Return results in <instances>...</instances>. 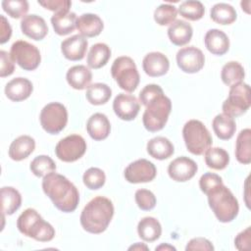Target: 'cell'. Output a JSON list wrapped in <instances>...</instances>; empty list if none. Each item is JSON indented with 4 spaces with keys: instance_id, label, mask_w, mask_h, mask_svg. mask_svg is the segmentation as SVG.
<instances>
[{
    "instance_id": "obj_1",
    "label": "cell",
    "mask_w": 251,
    "mask_h": 251,
    "mask_svg": "<svg viewBox=\"0 0 251 251\" xmlns=\"http://www.w3.org/2000/svg\"><path fill=\"white\" fill-rule=\"evenodd\" d=\"M139 101L145 106L142 116L144 127L150 132L164 128L172 110L171 99L158 84H147L139 93Z\"/></svg>"
},
{
    "instance_id": "obj_2",
    "label": "cell",
    "mask_w": 251,
    "mask_h": 251,
    "mask_svg": "<svg viewBox=\"0 0 251 251\" xmlns=\"http://www.w3.org/2000/svg\"><path fill=\"white\" fill-rule=\"evenodd\" d=\"M42 189L54 206L64 212H74L79 202L77 188L66 176L55 172L43 176Z\"/></svg>"
},
{
    "instance_id": "obj_3",
    "label": "cell",
    "mask_w": 251,
    "mask_h": 251,
    "mask_svg": "<svg viewBox=\"0 0 251 251\" xmlns=\"http://www.w3.org/2000/svg\"><path fill=\"white\" fill-rule=\"evenodd\" d=\"M114 216V205L104 196H96L83 208L80 225L89 233L98 234L105 231Z\"/></svg>"
},
{
    "instance_id": "obj_4",
    "label": "cell",
    "mask_w": 251,
    "mask_h": 251,
    "mask_svg": "<svg viewBox=\"0 0 251 251\" xmlns=\"http://www.w3.org/2000/svg\"><path fill=\"white\" fill-rule=\"evenodd\" d=\"M206 195L210 208L221 223H229L236 218L239 211L238 201L224 183L216 185Z\"/></svg>"
},
{
    "instance_id": "obj_5",
    "label": "cell",
    "mask_w": 251,
    "mask_h": 251,
    "mask_svg": "<svg viewBox=\"0 0 251 251\" xmlns=\"http://www.w3.org/2000/svg\"><path fill=\"white\" fill-rule=\"evenodd\" d=\"M17 227L24 235L41 242L51 241L55 236L54 227L32 208L25 209L19 216Z\"/></svg>"
},
{
    "instance_id": "obj_6",
    "label": "cell",
    "mask_w": 251,
    "mask_h": 251,
    "mask_svg": "<svg viewBox=\"0 0 251 251\" xmlns=\"http://www.w3.org/2000/svg\"><path fill=\"white\" fill-rule=\"evenodd\" d=\"M182 136L187 150L193 155H202L212 144V136L198 120H190L182 128Z\"/></svg>"
},
{
    "instance_id": "obj_7",
    "label": "cell",
    "mask_w": 251,
    "mask_h": 251,
    "mask_svg": "<svg viewBox=\"0 0 251 251\" xmlns=\"http://www.w3.org/2000/svg\"><path fill=\"white\" fill-rule=\"evenodd\" d=\"M111 74L118 85L127 91L132 92L139 83V74L134 61L127 56H121L115 59Z\"/></svg>"
},
{
    "instance_id": "obj_8",
    "label": "cell",
    "mask_w": 251,
    "mask_h": 251,
    "mask_svg": "<svg viewBox=\"0 0 251 251\" xmlns=\"http://www.w3.org/2000/svg\"><path fill=\"white\" fill-rule=\"evenodd\" d=\"M250 86L247 83L239 82L230 86L228 96L223 103L224 114L234 118L247 112L250 108Z\"/></svg>"
},
{
    "instance_id": "obj_9",
    "label": "cell",
    "mask_w": 251,
    "mask_h": 251,
    "mask_svg": "<svg viewBox=\"0 0 251 251\" xmlns=\"http://www.w3.org/2000/svg\"><path fill=\"white\" fill-rule=\"evenodd\" d=\"M42 128L50 134L61 132L68 123V111L59 102H52L43 107L39 116Z\"/></svg>"
},
{
    "instance_id": "obj_10",
    "label": "cell",
    "mask_w": 251,
    "mask_h": 251,
    "mask_svg": "<svg viewBox=\"0 0 251 251\" xmlns=\"http://www.w3.org/2000/svg\"><path fill=\"white\" fill-rule=\"evenodd\" d=\"M10 55L13 61L25 71L35 70L41 61L38 48L25 40L15 41L11 46Z\"/></svg>"
},
{
    "instance_id": "obj_11",
    "label": "cell",
    "mask_w": 251,
    "mask_h": 251,
    "mask_svg": "<svg viewBox=\"0 0 251 251\" xmlns=\"http://www.w3.org/2000/svg\"><path fill=\"white\" fill-rule=\"evenodd\" d=\"M86 151V141L81 135L71 134L61 139L56 147V156L63 162L71 163L80 159Z\"/></svg>"
},
{
    "instance_id": "obj_12",
    "label": "cell",
    "mask_w": 251,
    "mask_h": 251,
    "mask_svg": "<svg viewBox=\"0 0 251 251\" xmlns=\"http://www.w3.org/2000/svg\"><path fill=\"white\" fill-rule=\"evenodd\" d=\"M176 64L182 72L195 74L204 67L205 56L203 52L195 46L183 47L176 53Z\"/></svg>"
},
{
    "instance_id": "obj_13",
    "label": "cell",
    "mask_w": 251,
    "mask_h": 251,
    "mask_svg": "<svg viewBox=\"0 0 251 251\" xmlns=\"http://www.w3.org/2000/svg\"><path fill=\"white\" fill-rule=\"evenodd\" d=\"M157 170L155 165L146 160L138 159L130 163L125 170V178L130 183H142L153 180Z\"/></svg>"
},
{
    "instance_id": "obj_14",
    "label": "cell",
    "mask_w": 251,
    "mask_h": 251,
    "mask_svg": "<svg viewBox=\"0 0 251 251\" xmlns=\"http://www.w3.org/2000/svg\"><path fill=\"white\" fill-rule=\"evenodd\" d=\"M113 110L121 120L132 121L139 113L140 104L135 96L119 93L114 99Z\"/></svg>"
},
{
    "instance_id": "obj_15",
    "label": "cell",
    "mask_w": 251,
    "mask_h": 251,
    "mask_svg": "<svg viewBox=\"0 0 251 251\" xmlns=\"http://www.w3.org/2000/svg\"><path fill=\"white\" fill-rule=\"evenodd\" d=\"M198 167L192 159L186 156H181L170 163L168 167V174L173 180L184 182L191 179L195 176Z\"/></svg>"
},
{
    "instance_id": "obj_16",
    "label": "cell",
    "mask_w": 251,
    "mask_h": 251,
    "mask_svg": "<svg viewBox=\"0 0 251 251\" xmlns=\"http://www.w3.org/2000/svg\"><path fill=\"white\" fill-rule=\"evenodd\" d=\"M88 41L86 37L75 34L66 38L61 43V51L64 57L70 61H80L84 58Z\"/></svg>"
},
{
    "instance_id": "obj_17",
    "label": "cell",
    "mask_w": 251,
    "mask_h": 251,
    "mask_svg": "<svg viewBox=\"0 0 251 251\" xmlns=\"http://www.w3.org/2000/svg\"><path fill=\"white\" fill-rule=\"evenodd\" d=\"M22 32L33 40H41L48 33L45 20L35 14L26 15L21 21Z\"/></svg>"
},
{
    "instance_id": "obj_18",
    "label": "cell",
    "mask_w": 251,
    "mask_h": 251,
    "mask_svg": "<svg viewBox=\"0 0 251 251\" xmlns=\"http://www.w3.org/2000/svg\"><path fill=\"white\" fill-rule=\"evenodd\" d=\"M142 68L146 75L152 77L166 75L170 69V62L166 55L161 52H150L142 61Z\"/></svg>"
},
{
    "instance_id": "obj_19",
    "label": "cell",
    "mask_w": 251,
    "mask_h": 251,
    "mask_svg": "<svg viewBox=\"0 0 251 251\" xmlns=\"http://www.w3.org/2000/svg\"><path fill=\"white\" fill-rule=\"evenodd\" d=\"M32 90L31 81L25 77H15L5 86L6 96L14 102L25 100L30 96Z\"/></svg>"
},
{
    "instance_id": "obj_20",
    "label": "cell",
    "mask_w": 251,
    "mask_h": 251,
    "mask_svg": "<svg viewBox=\"0 0 251 251\" xmlns=\"http://www.w3.org/2000/svg\"><path fill=\"white\" fill-rule=\"evenodd\" d=\"M86 130L89 136L96 141L106 139L111 131V125L107 116L102 113H95L90 116L86 123Z\"/></svg>"
},
{
    "instance_id": "obj_21",
    "label": "cell",
    "mask_w": 251,
    "mask_h": 251,
    "mask_svg": "<svg viewBox=\"0 0 251 251\" xmlns=\"http://www.w3.org/2000/svg\"><path fill=\"white\" fill-rule=\"evenodd\" d=\"M76 28L84 37H95L101 33L104 24L101 18L95 14L85 13L76 20Z\"/></svg>"
},
{
    "instance_id": "obj_22",
    "label": "cell",
    "mask_w": 251,
    "mask_h": 251,
    "mask_svg": "<svg viewBox=\"0 0 251 251\" xmlns=\"http://www.w3.org/2000/svg\"><path fill=\"white\" fill-rule=\"evenodd\" d=\"M205 46L214 55L222 56L229 49V39L227 35L220 29H209L204 37Z\"/></svg>"
},
{
    "instance_id": "obj_23",
    "label": "cell",
    "mask_w": 251,
    "mask_h": 251,
    "mask_svg": "<svg viewBox=\"0 0 251 251\" xmlns=\"http://www.w3.org/2000/svg\"><path fill=\"white\" fill-rule=\"evenodd\" d=\"M193 29L190 24L182 20H176L168 28V36L171 42L176 46L187 44L192 37Z\"/></svg>"
},
{
    "instance_id": "obj_24",
    "label": "cell",
    "mask_w": 251,
    "mask_h": 251,
    "mask_svg": "<svg viewBox=\"0 0 251 251\" xmlns=\"http://www.w3.org/2000/svg\"><path fill=\"white\" fill-rule=\"evenodd\" d=\"M66 78L71 87L74 89L82 90L90 85L92 80V73L86 66L76 65L69 69Z\"/></svg>"
},
{
    "instance_id": "obj_25",
    "label": "cell",
    "mask_w": 251,
    "mask_h": 251,
    "mask_svg": "<svg viewBox=\"0 0 251 251\" xmlns=\"http://www.w3.org/2000/svg\"><path fill=\"white\" fill-rule=\"evenodd\" d=\"M35 148V141L29 135L17 137L9 147V157L14 161H22L27 158Z\"/></svg>"
},
{
    "instance_id": "obj_26",
    "label": "cell",
    "mask_w": 251,
    "mask_h": 251,
    "mask_svg": "<svg viewBox=\"0 0 251 251\" xmlns=\"http://www.w3.org/2000/svg\"><path fill=\"white\" fill-rule=\"evenodd\" d=\"M76 15L74 12H60L51 17V24L58 35H67L76 27Z\"/></svg>"
},
{
    "instance_id": "obj_27",
    "label": "cell",
    "mask_w": 251,
    "mask_h": 251,
    "mask_svg": "<svg viewBox=\"0 0 251 251\" xmlns=\"http://www.w3.org/2000/svg\"><path fill=\"white\" fill-rule=\"evenodd\" d=\"M147 152L151 157L157 160H165L174 154L175 148L168 138L156 136L147 142Z\"/></svg>"
},
{
    "instance_id": "obj_28",
    "label": "cell",
    "mask_w": 251,
    "mask_h": 251,
    "mask_svg": "<svg viewBox=\"0 0 251 251\" xmlns=\"http://www.w3.org/2000/svg\"><path fill=\"white\" fill-rule=\"evenodd\" d=\"M137 232L142 240L153 242L160 238L162 234V226L157 219L153 217H145L139 221L137 225Z\"/></svg>"
},
{
    "instance_id": "obj_29",
    "label": "cell",
    "mask_w": 251,
    "mask_h": 251,
    "mask_svg": "<svg viewBox=\"0 0 251 251\" xmlns=\"http://www.w3.org/2000/svg\"><path fill=\"white\" fill-rule=\"evenodd\" d=\"M111 57V49L105 43H95L91 46L87 55V66L97 70L104 67Z\"/></svg>"
},
{
    "instance_id": "obj_30",
    "label": "cell",
    "mask_w": 251,
    "mask_h": 251,
    "mask_svg": "<svg viewBox=\"0 0 251 251\" xmlns=\"http://www.w3.org/2000/svg\"><path fill=\"white\" fill-rule=\"evenodd\" d=\"M212 126L216 135L222 140L230 139L236 130V125L233 118L224 113L219 114L214 118Z\"/></svg>"
},
{
    "instance_id": "obj_31",
    "label": "cell",
    "mask_w": 251,
    "mask_h": 251,
    "mask_svg": "<svg viewBox=\"0 0 251 251\" xmlns=\"http://www.w3.org/2000/svg\"><path fill=\"white\" fill-rule=\"evenodd\" d=\"M235 158L236 160L247 165L251 162V129H242L236 138L235 143Z\"/></svg>"
},
{
    "instance_id": "obj_32",
    "label": "cell",
    "mask_w": 251,
    "mask_h": 251,
    "mask_svg": "<svg viewBox=\"0 0 251 251\" xmlns=\"http://www.w3.org/2000/svg\"><path fill=\"white\" fill-rule=\"evenodd\" d=\"M22 205L21 193L12 186H4L1 188V206L2 213L13 215Z\"/></svg>"
},
{
    "instance_id": "obj_33",
    "label": "cell",
    "mask_w": 251,
    "mask_h": 251,
    "mask_svg": "<svg viewBox=\"0 0 251 251\" xmlns=\"http://www.w3.org/2000/svg\"><path fill=\"white\" fill-rule=\"evenodd\" d=\"M87 101L92 105H103L106 104L112 96V90L106 83L96 82L90 84L85 93Z\"/></svg>"
},
{
    "instance_id": "obj_34",
    "label": "cell",
    "mask_w": 251,
    "mask_h": 251,
    "mask_svg": "<svg viewBox=\"0 0 251 251\" xmlns=\"http://www.w3.org/2000/svg\"><path fill=\"white\" fill-rule=\"evenodd\" d=\"M245 76L243 67L235 61L227 62L222 69L221 78L223 82L227 86H232L239 82H242Z\"/></svg>"
},
{
    "instance_id": "obj_35",
    "label": "cell",
    "mask_w": 251,
    "mask_h": 251,
    "mask_svg": "<svg viewBox=\"0 0 251 251\" xmlns=\"http://www.w3.org/2000/svg\"><path fill=\"white\" fill-rule=\"evenodd\" d=\"M210 16L215 23L220 25H230L237 18L235 9L226 3L215 4L211 9Z\"/></svg>"
},
{
    "instance_id": "obj_36",
    "label": "cell",
    "mask_w": 251,
    "mask_h": 251,
    "mask_svg": "<svg viewBox=\"0 0 251 251\" xmlns=\"http://www.w3.org/2000/svg\"><path fill=\"white\" fill-rule=\"evenodd\" d=\"M205 163L213 170H224L229 163V155L221 147H209L205 151Z\"/></svg>"
},
{
    "instance_id": "obj_37",
    "label": "cell",
    "mask_w": 251,
    "mask_h": 251,
    "mask_svg": "<svg viewBox=\"0 0 251 251\" xmlns=\"http://www.w3.org/2000/svg\"><path fill=\"white\" fill-rule=\"evenodd\" d=\"M29 169L34 176L42 177L50 173L55 172L56 164L49 156L39 155L30 162Z\"/></svg>"
},
{
    "instance_id": "obj_38",
    "label": "cell",
    "mask_w": 251,
    "mask_h": 251,
    "mask_svg": "<svg viewBox=\"0 0 251 251\" xmlns=\"http://www.w3.org/2000/svg\"><path fill=\"white\" fill-rule=\"evenodd\" d=\"M178 13L189 21H198L203 18L205 8L200 1L188 0L182 2L178 7Z\"/></svg>"
},
{
    "instance_id": "obj_39",
    "label": "cell",
    "mask_w": 251,
    "mask_h": 251,
    "mask_svg": "<svg viewBox=\"0 0 251 251\" xmlns=\"http://www.w3.org/2000/svg\"><path fill=\"white\" fill-rule=\"evenodd\" d=\"M177 10L174 5L161 4L154 11V20L159 25H168L176 21Z\"/></svg>"
},
{
    "instance_id": "obj_40",
    "label": "cell",
    "mask_w": 251,
    "mask_h": 251,
    "mask_svg": "<svg viewBox=\"0 0 251 251\" xmlns=\"http://www.w3.org/2000/svg\"><path fill=\"white\" fill-rule=\"evenodd\" d=\"M82 180L87 188L91 190H96L101 188L105 184L106 176L101 169L92 167L85 171L82 176Z\"/></svg>"
},
{
    "instance_id": "obj_41",
    "label": "cell",
    "mask_w": 251,
    "mask_h": 251,
    "mask_svg": "<svg viewBox=\"0 0 251 251\" xmlns=\"http://www.w3.org/2000/svg\"><path fill=\"white\" fill-rule=\"evenodd\" d=\"M1 5L3 10L14 19L25 17L28 11V2L25 0H4Z\"/></svg>"
},
{
    "instance_id": "obj_42",
    "label": "cell",
    "mask_w": 251,
    "mask_h": 251,
    "mask_svg": "<svg viewBox=\"0 0 251 251\" xmlns=\"http://www.w3.org/2000/svg\"><path fill=\"white\" fill-rule=\"evenodd\" d=\"M137 206L143 211H150L156 206V197L148 189H138L134 195Z\"/></svg>"
},
{
    "instance_id": "obj_43",
    "label": "cell",
    "mask_w": 251,
    "mask_h": 251,
    "mask_svg": "<svg viewBox=\"0 0 251 251\" xmlns=\"http://www.w3.org/2000/svg\"><path fill=\"white\" fill-rule=\"evenodd\" d=\"M220 183H223L222 177L219 175L213 174V173H206L202 175L199 179L200 189L205 194Z\"/></svg>"
},
{
    "instance_id": "obj_44",
    "label": "cell",
    "mask_w": 251,
    "mask_h": 251,
    "mask_svg": "<svg viewBox=\"0 0 251 251\" xmlns=\"http://www.w3.org/2000/svg\"><path fill=\"white\" fill-rule=\"evenodd\" d=\"M38 4L47 10L53 11L54 14L60 12H69L72 6V2L70 0H45L38 1Z\"/></svg>"
},
{
    "instance_id": "obj_45",
    "label": "cell",
    "mask_w": 251,
    "mask_h": 251,
    "mask_svg": "<svg viewBox=\"0 0 251 251\" xmlns=\"http://www.w3.org/2000/svg\"><path fill=\"white\" fill-rule=\"evenodd\" d=\"M0 58H1L0 76L5 77L8 75H11L15 71V65H14V61H13L11 55L6 51L1 50Z\"/></svg>"
},
{
    "instance_id": "obj_46",
    "label": "cell",
    "mask_w": 251,
    "mask_h": 251,
    "mask_svg": "<svg viewBox=\"0 0 251 251\" xmlns=\"http://www.w3.org/2000/svg\"><path fill=\"white\" fill-rule=\"evenodd\" d=\"M185 250L186 251H191V250L211 251V250H214V246L210 240H208L204 237H196V238H192L188 241V243L186 244Z\"/></svg>"
},
{
    "instance_id": "obj_47",
    "label": "cell",
    "mask_w": 251,
    "mask_h": 251,
    "mask_svg": "<svg viewBox=\"0 0 251 251\" xmlns=\"http://www.w3.org/2000/svg\"><path fill=\"white\" fill-rule=\"evenodd\" d=\"M250 226L246 227L244 230H242L241 232H239L235 239H234V245L235 247L240 250H247L249 249V245H250Z\"/></svg>"
},
{
    "instance_id": "obj_48",
    "label": "cell",
    "mask_w": 251,
    "mask_h": 251,
    "mask_svg": "<svg viewBox=\"0 0 251 251\" xmlns=\"http://www.w3.org/2000/svg\"><path fill=\"white\" fill-rule=\"evenodd\" d=\"M0 18H1V25H0V29H1L0 35H1V38H0V43L4 44L11 37V35H12V28H11V25H10L9 22L6 20V18L3 15H1Z\"/></svg>"
},
{
    "instance_id": "obj_49",
    "label": "cell",
    "mask_w": 251,
    "mask_h": 251,
    "mask_svg": "<svg viewBox=\"0 0 251 251\" xmlns=\"http://www.w3.org/2000/svg\"><path fill=\"white\" fill-rule=\"evenodd\" d=\"M128 250H148V247H147L145 244H143V243L137 242L136 244L130 246V247L128 248Z\"/></svg>"
},
{
    "instance_id": "obj_50",
    "label": "cell",
    "mask_w": 251,
    "mask_h": 251,
    "mask_svg": "<svg viewBox=\"0 0 251 251\" xmlns=\"http://www.w3.org/2000/svg\"><path fill=\"white\" fill-rule=\"evenodd\" d=\"M155 250H156V251H157V250H176V248H175L174 246L168 244V243H165V244H161V245L157 246V247L155 248Z\"/></svg>"
}]
</instances>
